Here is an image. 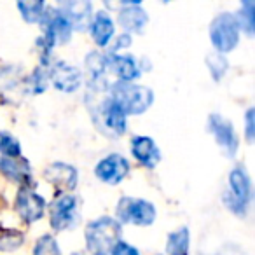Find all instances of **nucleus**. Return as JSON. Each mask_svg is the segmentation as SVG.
Instances as JSON below:
<instances>
[{"mask_svg":"<svg viewBox=\"0 0 255 255\" xmlns=\"http://www.w3.org/2000/svg\"><path fill=\"white\" fill-rule=\"evenodd\" d=\"M95 126L107 136H121L126 131V114L107 96L91 109Z\"/></svg>","mask_w":255,"mask_h":255,"instance_id":"20e7f679","label":"nucleus"},{"mask_svg":"<svg viewBox=\"0 0 255 255\" xmlns=\"http://www.w3.org/2000/svg\"><path fill=\"white\" fill-rule=\"evenodd\" d=\"M89 30H91V37L100 47H105L107 44L110 42V39L114 37V21L105 11H100L95 14L91 25H89Z\"/></svg>","mask_w":255,"mask_h":255,"instance_id":"a211bd4d","label":"nucleus"},{"mask_svg":"<svg viewBox=\"0 0 255 255\" xmlns=\"http://www.w3.org/2000/svg\"><path fill=\"white\" fill-rule=\"evenodd\" d=\"M254 109H248L247 110V116H245V121H247V128H245V135H247L248 143L254 142V136H255V121H254Z\"/></svg>","mask_w":255,"mask_h":255,"instance_id":"bb28decb","label":"nucleus"},{"mask_svg":"<svg viewBox=\"0 0 255 255\" xmlns=\"http://www.w3.org/2000/svg\"><path fill=\"white\" fill-rule=\"evenodd\" d=\"M110 255H140V254L133 245L126 243V241H117L112 250H110Z\"/></svg>","mask_w":255,"mask_h":255,"instance_id":"a878e982","label":"nucleus"},{"mask_svg":"<svg viewBox=\"0 0 255 255\" xmlns=\"http://www.w3.org/2000/svg\"><path fill=\"white\" fill-rule=\"evenodd\" d=\"M107 60V70H110L114 75L119 77L123 82H131L140 77L142 70H140L138 63L133 56L129 54H105Z\"/></svg>","mask_w":255,"mask_h":255,"instance_id":"ddd939ff","label":"nucleus"},{"mask_svg":"<svg viewBox=\"0 0 255 255\" xmlns=\"http://www.w3.org/2000/svg\"><path fill=\"white\" fill-rule=\"evenodd\" d=\"M206 65H208L210 72H212L213 79L215 81H219L220 77H222L224 74H226L227 70V60L222 56V54H210L208 58H206Z\"/></svg>","mask_w":255,"mask_h":255,"instance_id":"393cba45","label":"nucleus"},{"mask_svg":"<svg viewBox=\"0 0 255 255\" xmlns=\"http://www.w3.org/2000/svg\"><path fill=\"white\" fill-rule=\"evenodd\" d=\"M210 39L219 54L233 51L240 42V25L236 16L231 12H222L217 16L210 25Z\"/></svg>","mask_w":255,"mask_h":255,"instance_id":"39448f33","label":"nucleus"},{"mask_svg":"<svg viewBox=\"0 0 255 255\" xmlns=\"http://www.w3.org/2000/svg\"><path fill=\"white\" fill-rule=\"evenodd\" d=\"M18 9L26 23H40L47 5L44 2H18Z\"/></svg>","mask_w":255,"mask_h":255,"instance_id":"412c9836","label":"nucleus"},{"mask_svg":"<svg viewBox=\"0 0 255 255\" xmlns=\"http://www.w3.org/2000/svg\"><path fill=\"white\" fill-rule=\"evenodd\" d=\"M119 25L124 28V33H142L145 28L149 16L140 2H126L119 11Z\"/></svg>","mask_w":255,"mask_h":255,"instance_id":"f8f14e48","label":"nucleus"},{"mask_svg":"<svg viewBox=\"0 0 255 255\" xmlns=\"http://www.w3.org/2000/svg\"><path fill=\"white\" fill-rule=\"evenodd\" d=\"M49 82L56 89L63 93H74L81 88L82 84V74L79 68L68 65L67 61H56L49 68Z\"/></svg>","mask_w":255,"mask_h":255,"instance_id":"9d476101","label":"nucleus"},{"mask_svg":"<svg viewBox=\"0 0 255 255\" xmlns=\"http://www.w3.org/2000/svg\"><path fill=\"white\" fill-rule=\"evenodd\" d=\"M117 241H121V224L112 217H100L86 227V247L91 255H110Z\"/></svg>","mask_w":255,"mask_h":255,"instance_id":"f03ea898","label":"nucleus"},{"mask_svg":"<svg viewBox=\"0 0 255 255\" xmlns=\"http://www.w3.org/2000/svg\"><path fill=\"white\" fill-rule=\"evenodd\" d=\"M109 98L123 110L126 116L143 114L154 102V93L147 86H136L131 82L117 81L109 86Z\"/></svg>","mask_w":255,"mask_h":255,"instance_id":"f257e3e1","label":"nucleus"},{"mask_svg":"<svg viewBox=\"0 0 255 255\" xmlns=\"http://www.w3.org/2000/svg\"><path fill=\"white\" fill-rule=\"evenodd\" d=\"M0 156L2 157H21V145L7 131H0Z\"/></svg>","mask_w":255,"mask_h":255,"instance_id":"4be33fe9","label":"nucleus"},{"mask_svg":"<svg viewBox=\"0 0 255 255\" xmlns=\"http://www.w3.org/2000/svg\"><path fill=\"white\" fill-rule=\"evenodd\" d=\"M129 147H131L133 157H135L140 164H143L145 168L152 170L161 161V150L150 136H142V135L133 136Z\"/></svg>","mask_w":255,"mask_h":255,"instance_id":"4468645a","label":"nucleus"},{"mask_svg":"<svg viewBox=\"0 0 255 255\" xmlns=\"http://www.w3.org/2000/svg\"><path fill=\"white\" fill-rule=\"evenodd\" d=\"M116 215L123 224L150 226L156 220V206L145 199L121 198L116 206Z\"/></svg>","mask_w":255,"mask_h":255,"instance_id":"423d86ee","label":"nucleus"},{"mask_svg":"<svg viewBox=\"0 0 255 255\" xmlns=\"http://www.w3.org/2000/svg\"><path fill=\"white\" fill-rule=\"evenodd\" d=\"M128 173H129V163L121 154H110L103 157L95 168L96 177L109 185H117L123 178H126Z\"/></svg>","mask_w":255,"mask_h":255,"instance_id":"9b49d317","label":"nucleus"},{"mask_svg":"<svg viewBox=\"0 0 255 255\" xmlns=\"http://www.w3.org/2000/svg\"><path fill=\"white\" fill-rule=\"evenodd\" d=\"M60 12L70 23L72 30H86L91 25V2H61Z\"/></svg>","mask_w":255,"mask_h":255,"instance_id":"2eb2a0df","label":"nucleus"},{"mask_svg":"<svg viewBox=\"0 0 255 255\" xmlns=\"http://www.w3.org/2000/svg\"><path fill=\"white\" fill-rule=\"evenodd\" d=\"M16 212L23 222L32 224L39 220L46 212V201L30 187H21L16 196Z\"/></svg>","mask_w":255,"mask_h":255,"instance_id":"1a4fd4ad","label":"nucleus"},{"mask_svg":"<svg viewBox=\"0 0 255 255\" xmlns=\"http://www.w3.org/2000/svg\"><path fill=\"white\" fill-rule=\"evenodd\" d=\"M131 44V37L128 35V33H123V35H119L117 37V44L114 46V49H121V47H128Z\"/></svg>","mask_w":255,"mask_h":255,"instance_id":"c85d7f7f","label":"nucleus"},{"mask_svg":"<svg viewBox=\"0 0 255 255\" xmlns=\"http://www.w3.org/2000/svg\"><path fill=\"white\" fill-rule=\"evenodd\" d=\"M166 252L170 255H189V229L180 227L168 236Z\"/></svg>","mask_w":255,"mask_h":255,"instance_id":"6ab92c4d","label":"nucleus"},{"mask_svg":"<svg viewBox=\"0 0 255 255\" xmlns=\"http://www.w3.org/2000/svg\"><path fill=\"white\" fill-rule=\"evenodd\" d=\"M44 177L56 187L63 189V191H72L77 187V170L67 163H53L46 171Z\"/></svg>","mask_w":255,"mask_h":255,"instance_id":"dca6fc26","label":"nucleus"},{"mask_svg":"<svg viewBox=\"0 0 255 255\" xmlns=\"http://www.w3.org/2000/svg\"><path fill=\"white\" fill-rule=\"evenodd\" d=\"M208 129L213 136H215L217 143L220 145V149L226 152V156L234 157L240 147V140L234 131V126L229 119L222 117L220 114H210L208 117Z\"/></svg>","mask_w":255,"mask_h":255,"instance_id":"6e6552de","label":"nucleus"},{"mask_svg":"<svg viewBox=\"0 0 255 255\" xmlns=\"http://www.w3.org/2000/svg\"><path fill=\"white\" fill-rule=\"evenodd\" d=\"M33 255H61V252L56 240L51 234H46V236H40L37 240L35 248H33Z\"/></svg>","mask_w":255,"mask_h":255,"instance_id":"5701e85b","label":"nucleus"},{"mask_svg":"<svg viewBox=\"0 0 255 255\" xmlns=\"http://www.w3.org/2000/svg\"><path fill=\"white\" fill-rule=\"evenodd\" d=\"M0 173L7 178L23 184V187H28L32 180V168L26 159L21 157H2L0 156Z\"/></svg>","mask_w":255,"mask_h":255,"instance_id":"f3484780","label":"nucleus"},{"mask_svg":"<svg viewBox=\"0 0 255 255\" xmlns=\"http://www.w3.org/2000/svg\"><path fill=\"white\" fill-rule=\"evenodd\" d=\"M217 255H245V254L238 245H224V247L217 252Z\"/></svg>","mask_w":255,"mask_h":255,"instance_id":"cd10ccee","label":"nucleus"},{"mask_svg":"<svg viewBox=\"0 0 255 255\" xmlns=\"http://www.w3.org/2000/svg\"><path fill=\"white\" fill-rule=\"evenodd\" d=\"M49 220L51 227L54 231H67L77 226L79 220V210H77V199L72 194H60L53 201L49 210Z\"/></svg>","mask_w":255,"mask_h":255,"instance_id":"0eeeda50","label":"nucleus"},{"mask_svg":"<svg viewBox=\"0 0 255 255\" xmlns=\"http://www.w3.org/2000/svg\"><path fill=\"white\" fill-rule=\"evenodd\" d=\"M224 205L238 217L247 215L252 201V182L243 166H236L229 173V189L224 192Z\"/></svg>","mask_w":255,"mask_h":255,"instance_id":"7ed1b4c3","label":"nucleus"},{"mask_svg":"<svg viewBox=\"0 0 255 255\" xmlns=\"http://www.w3.org/2000/svg\"><path fill=\"white\" fill-rule=\"evenodd\" d=\"M254 12H255V4L254 2H243L241 9L236 16V21L240 25V32H247V35H254V26H255V19H254Z\"/></svg>","mask_w":255,"mask_h":255,"instance_id":"aec40b11","label":"nucleus"},{"mask_svg":"<svg viewBox=\"0 0 255 255\" xmlns=\"http://www.w3.org/2000/svg\"><path fill=\"white\" fill-rule=\"evenodd\" d=\"M47 84H49V72L47 68H37L32 75H30V91L32 93H44L47 89Z\"/></svg>","mask_w":255,"mask_h":255,"instance_id":"b1692460","label":"nucleus"}]
</instances>
